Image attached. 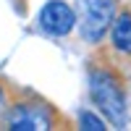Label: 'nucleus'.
I'll list each match as a JSON object with an SVG mask.
<instances>
[{"mask_svg": "<svg viewBox=\"0 0 131 131\" xmlns=\"http://www.w3.org/2000/svg\"><path fill=\"white\" fill-rule=\"evenodd\" d=\"M89 94L113 126H118V128L126 126V97H123V89L113 73L94 71L89 76Z\"/></svg>", "mask_w": 131, "mask_h": 131, "instance_id": "1", "label": "nucleus"}, {"mask_svg": "<svg viewBox=\"0 0 131 131\" xmlns=\"http://www.w3.org/2000/svg\"><path fill=\"white\" fill-rule=\"evenodd\" d=\"M79 26L86 42H100L113 24V0H79Z\"/></svg>", "mask_w": 131, "mask_h": 131, "instance_id": "2", "label": "nucleus"}, {"mask_svg": "<svg viewBox=\"0 0 131 131\" xmlns=\"http://www.w3.org/2000/svg\"><path fill=\"white\" fill-rule=\"evenodd\" d=\"M73 24H76V13L63 0H50V3L39 10V26H42V31H47L52 37L68 34L73 29Z\"/></svg>", "mask_w": 131, "mask_h": 131, "instance_id": "3", "label": "nucleus"}, {"mask_svg": "<svg viewBox=\"0 0 131 131\" xmlns=\"http://www.w3.org/2000/svg\"><path fill=\"white\" fill-rule=\"evenodd\" d=\"M5 126L10 131H42L50 128V113L42 105H16L8 113Z\"/></svg>", "mask_w": 131, "mask_h": 131, "instance_id": "4", "label": "nucleus"}, {"mask_svg": "<svg viewBox=\"0 0 131 131\" xmlns=\"http://www.w3.org/2000/svg\"><path fill=\"white\" fill-rule=\"evenodd\" d=\"M113 45L115 50L131 55V13H121L113 21Z\"/></svg>", "mask_w": 131, "mask_h": 131, "instance_id": "5", "label": "nucleus"}, {"mask_svg": "<svg viewBox=\"0 0 131 131\" xmlns=\"http://www.w3.org/2000/svg\"><path fill=\"white\" fill-rule=\"evenodd\" d=\"M79 123H81V128H86V131H102V128H105V123H102L97 115H92V113H81V115H79Z\"/></svg>", "mask_w": 131, "mask_h": 131, "instance_id": "6", "label": "nucleus"}, {"mask_svg": "<svg viewBox=\"0 0 131 131\" xmlns=\"http://www.w3.org/2000/svg\"><path fill=\"white\" fill-rule=\"evenodd\" d=\"M0 110H3V89H0Z\"/></svg>", "mask_w": 131, "mask_h": 131, "instance_id": "7", "label": "nucleus"}]
</instances>
